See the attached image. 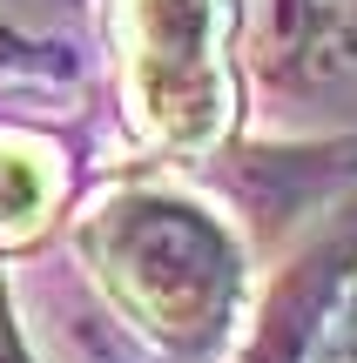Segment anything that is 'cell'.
<instances>
[{"label": "cell", "instance_id": "cell-4", "mask_svg": "<svg viewBox=\"0 0 357 363\" xmlns=\"http://www.w3.org/2000/svg\"><path fill=\"white\" fill-rule=\"evenodd\" d=\"M331 363H357V303H351L344 330H337V343H331Z\"/></svg>", "mask_w": 357, "mask_h": 363}, {"label": "cell", "instance_id": "cell-3", "mask_svg": "<svg viewBox=\"0 0 357 363\" xmlns=\"http://www.w3.org/2000/svg\"><path fill=\"white\" fill-rule=\"evenodd\" d=\"M54 202V182L40 169V155L0 142V235H27Z\"/></svg>", "mask_w": 357, "mask_h": 363}, {"label": "cell", "instance_id": "cell-1", "mask_svg": "<svg viewBox=\"0 0 357 363\" xmlns=\"http://www.w3.org/2000/svg\"><path fill=\"white\" fill-rule=\"evenodd\" d=\"M115 296L169 343H202L236 310V242L182 195H121L88 229Z\"/></svg>", "mask_w": 357, "mask_h": 363}, {"label": "cell", "instance_id": "cell-2", "mask_svg": "<svg viewBox=\"0 0 357 363\" xmlns=\"http://www.w3.org/2000/svg\"><path fill=\"white\" fill-rule=\"evenodd\" d=\"M128 21V101L169 148H209L229 121L223 27L229 0H121Z\"/></svg>", "mask_w": 357, "mask_h": 363}]
</instances>
